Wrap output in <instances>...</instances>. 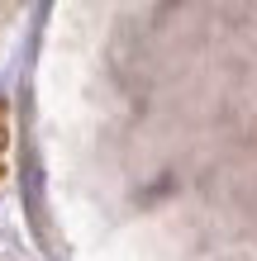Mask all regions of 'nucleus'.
Masks as SVG:
<instances>
[]
</instances>
